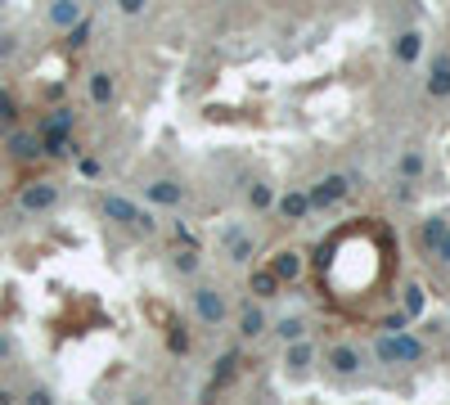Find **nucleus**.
Returning <instances> with one entry per match:
<instances>
[{
  "instance_id": "f257e3e1",
  "label": "nucleus",
  "mask_w": 450,
  "mask_h": 405,
  "mask_svg": "<svg viewBox=\"0 0 450 405\" xmlns=\"http://www.w3.org/2000/svg\"><path fill=\"white\" fill-rule=\"evenodd\" d=\"M374 356H379V365H419L428 356V347L410 329H401V334H383L374 342Z\"/></svg>"
},
{
  "instance_id": "f03ea898",
  "label": "nucleus",
  "mask_w": 450,
  "mask_h": 405,
  "mask_svg": "<svg viewBox=\"0 0 450 405\" xmlns=\"http://www.w3.org/2000/svg\"><path fill=\"white\" fill-rule=\"evenodd\" d=\"M104 216L113 221V225H126V230H144V235H153V230H158L153 212H144L140 203L122 199V194H104Z\"/></svg>"
},
{
  "instance_id": "7ed1b4c3",
  "label": "nucleus",
  "mask_w": 450,
  "mask_h": 405,
  "mask_svg": "<svg viewBox=\"0 0 450 405\" xmlns=\"http://www.w3.org/2000/svg\"><path fill=\"white\" fill-rule=\"evenodd\" d=\"M347 194H351V176L347 171H329L307 189V203H311V212H324V207H338Z\"/></svg>"
},
{
  "instance_id": "20e7f679",
  "label": "nucleus",
  "mask_w": 450,
  "mask_h": 405,
  "mask_svg": "<svg viewBox=\"0 0 450 405\" xmlns=\"http://www.w3.org/2000/svg\"><path fill=\"white\" fill-rule=\"evenodd\" d=\"M189 298H194V315H199V324H208V329H221V324H225L230 302H225V293H221V288L199 284V288L189 293Z\"/></svg>"
},
{
  "instance_id": "39448f33",
  "label": "nucleus",
  "mask_w": 450,
  "mask_h": 405,
  "mask_svg": "<svg viewBox=\"0 0 450 405\" xmlns=\"http://www.w3.org/2000/svg\"><path fill=\"white\" fill-rule=\"evenodd\" d=\"M18 207H23L28 216L50 212V207H59V185H54V180H32V185H23Z\"/></svg>"
},
{
  "instance_id": "423d86ee",
  "label": "nucleus",
  "mask_w": 450,
  "mask_h": 405,
  "mask_svg": "<svg viewBox=\"0 0 450 405\" xmlns=\"http://www.w3.org/2000/svg\"><path fill=\"white\" fill-rule=\"evenodd\" d=\"M144 199H149L153 207H180V203H185L189 199V189L185 185H180V180H149V185H144Z\"/></svg>"
},
{
  "instance_id": "0eeeda50",
  "label": "nucleus",
  "mask_w": 450,
  "mask_h": 405,
  "mask_svg": "<svg viewBox=\"0 0 450 405\" xmlns=\"http://www.w3.org/2000/svg\"><path fill=\"white\" fill-rule=\"evenodd\" d=\"M271 270H275L279 284H297L302 270H307V257H302L297 248H279V252L271 257Z\"/></svg>"
},
{
  "instance_id": "6e6552de",
  "label": "nucleus",
  "mask_w": 450,
  "mask_h": 405,
  "mask_svg": "<svg viewBox=\"0 0 450 405\" xmlns=\"http://www.w3.org/2000/svg\"><path fill=\"white\" fill-rule=\"evenodd\" d=\"M324 365H329V370H333L338 378H351V374L360 370V351L351 347V342H338V347L324 351Z\"/></svg>"
},
{
  "instance_id": "1a4fd4ad",
  "label": "nucleus",
  "mask_w": 450,
  "mask_h": 405,
  "mask_svg": "<svg viewBox=\"0 0 450 405\" xmlns=\"http://www.w3.org/2000/svg\"><path fill=\"white\" fill-rule=\"evenodd\" d=\"M428 95L432 100H450V54L437 50L432 54V68H428Z\"/></svg>"
},
{
  "instance_id": "9d476101",
  "label": "nucleus",
  "mask_w": 450,
  "mask_h": 405,
  "mask_svg": "<svg viewBox=\"0 0 450 405\" xmlns=\"http://www.w3.org/2000/svg\"><path fill=\"white\" fill-rule=\"evenodd\" d=\"M45 18H50V28L68 32L77 18H86V5L81 0H50V9H45Z\"/></svg>"
},
{
  "instance_id": "9b49d317",
  "label": "nucleus",
  "mask_w": 450,
  "mask_h": 405,
  "mask_svg": "<svg viewBox=\"0 0 450 405\" xmlns=\"http://www.w3.org/2000/svg\"><path fill=\"white\" fill-rule=\"evenodd\" d=\"M266 329H271V315H266L261 306H252V302H248V306L239 311V338H243V342H257Z\"/></svg>"
},
{
  "instance_id": "f8f14e48",
  "label": "nucleus",
  "mask_w": 450,
  "mask_h": 405,
  "mask_svg": "<svg viewBox=\"0 0 450 405\" xmlns=\"http://www.w3.org/2000/svg\"><path fill=\"white\" fill-rule=\"evenodd\" d=\"M284 221H307L311 216V203H307V189H288V194H279V199L271 203Z\"/></svg>"
},
{
  "instance_id": "ddd939ff",
  "label": "nucleus",
  "mask_w": 450,
  "mask_h": 405,
  "mask_svg": "<svg viewBox=\"0 0 450 405\" xmlns=\"http://www.w3.org/2000/svg\"><path fill=\"white\" fill-rule=\"evenodd\" d=\"M5 149H9V158H18V163H32V158H41V135L36 131H14L5 140Z\"/></svg>"
},
{
  "instance_id": "4468645a",
  "label": "nucleus",
  "mask_w": 450,
  "mask_h": 405,
  "mask_svg": "<svg viewBox=\"0 0 450 405\" xmlns=\"http://www.w3.org/2000/svg\"><path fill=\"white\" fill-rule=\"evenodd\" d=\"M392 54H396V64H419V59H423V32L419 28L401 32L392 41Z\"/></svg>"
},
{
  "instance_id": "2eb2a0df",
  "label": "nucleus",
  "mask_w": 450,
  "mask_h": 405,
  "mask_svg": "<svg viewBox=\"0 0 450 405\" xmlns=\"http://www.w3.org/2000/svg\"><path fill=\"white\" fill-rule=\"evenodd\" d=\"M311 360H315V342H311V338L284 342V365H288L293 374H307V370H311Z\"/></svg>"
},
{
  "instance_id": "dca6fc26",
  "label": "nucleus",
  "mask_w": 450,
  "mask_h": 405,
  "mask_svg": "<svg viewBox=\"0 0 450 405\" xmlns=\"http://www.w3.org/2000/svg\"><path fill=\"white\" fill-rule=\"evenodd\" d=\"M113 95H117L113 72L95 68V72H90V104H95V108H108V104H113Z\"/></svg>"
},
{
  "instance_id": "f3484780",
  "label": "nucleus",
  "mask_w": 450,
  "mask_h": 405,
  "mask_svg": "<svg viewBox=\"0 0 450 405\" xmlns=\"http://www.w3.org/2000/svg\"><path fill=\"white\" fill-rule=\"evenodd\" d=\"M41 153H45V158H72V153H77L72 131H45V135H41Z\"/></svg>"
},
{
  "instance_id": "a211bd4d",
  "label": "nucleus",
  "mask_w": 450,
  "mask_h": 405,
  "mask_svg": "<svg viewBox=\"0 0 450 405\" xmlns=\"http://www.w3.org/2000/svg\"><path fill=\"white\" fill-rule=\"evenodd\" d=\"M235 370H239V347H230V351H221V360L212 365V387H225L230 378H235Z\"/></svg>"
},
{
  "instance_id": "6ab92c4d",
  "label": "nucleus",
  "mask_w": 450,
  "mask_h": 405,
  "mask_svg": "<svg viewBox=\"0 0 450 405\" xmlns=\"http://www.w3.org/2000/svg\"><path fill=\"white\" fill-rule=\"evenodd\" d=\"M423 306H428V293H423V284H405V293H401V311H405L410 320H419Z\"/></svg>"
},
{
  "instance_id": "aec40b11",
  "label": "nucleus",
  "mask_w": 450,
  "mask_h": 405,
  "mask_svg": "<svg viewBox=\"0 0 450 405\" xmlns=\"http://www.w3.org/2000/svg\"><path fill=\"white\" fill-rule=\"evenodd\" d=\"M72 122H77L72 108H50V117L36 122V135H45V131H72Z\"/></svg>"
},
{
  "instance_id": "412c9836",
  "label": "nucleus",
  "mask_w": 450,
  "mask_h": 405,
  "mask_svg": "<svg viewBox=\"0 0 450 405\" xmlns=\"http://www.w3.org/2000/svg\"><path fill=\"white\" fill-rule=\"evenodd\" d=\"M275 338H279V342L307 338V320H302V315H284V320H275Z\"/></svg>"
},
{
  "instance_id": "4be33fe9",
  "label": "nucleus",
  "mask_w": 450,
  "mask_h": 405,
  "mask_svg": "<svg viewBox=\"0 0 450 405\" xmlns=\"http://www.w3.org/2000/svg\"><path fill=\"white\" fill-rule=\"evenodd\" d=\"M225 243H230V262H235V266H248L252 252H257V243H252L248 235H235V239H225Z\"/></svg>"
},
{
  "instance_id": "5701e85b",
  "label": "nucleus",
  "mask_w": 450,
  "mask_h": 405,
  "mask_svg": "<svg viewBox=\"0 0 450 405\" xmlns=\"http://www.w3.org/2000/svg\"><path fill=\"white\" fill-rule=\"evenodd\" d=\"M396 171H401L405 180H419V176H423V153H419V149H405V153L396 158Z\"/></svg>"
},
{
  "instance_id": "b1692460",
  "label": "nucleus",
  "mask_w": 450,
  "mask_h": 405,
  "mask_svg": "<svg viewBox=\"0 0 450 405\" xmlns=\"http://www.w3.org/2000/svg\"><path fill=\"white\" fill-rule=\"evenodd\" d=\"M252 293H257V298H275V293H279V279H275L271 266H266V270H252Z\"/></svg>"
},
{
  "instance_id": "393cba45",
  "label": "nucleus",
  "mask_w": 450,
  "mask_h": 405,
  "mask_svg": "<svg viewBox=\"0 0 450 405\" xmlns=\"http://www.w3.org/2000/svg\"><path fill=\"white\" fill-rule=\"evenodd\" d=\"M446 230H450V225H446V216H428V221H423V230H419V239H423V248H432V243H437V239H442V235H446Z\"/></svg>"
},
{
  "instance_id": "a878e982",
  "label": "nucleus",
  "mask_w": 450,
  "mask_h": 405,
  "mask_svg": "<svg viewBox=\"0 0 450 405\" xmlns=\"http://www.w3.org/2000/svg\"><path fill=\"white\" fill-rule=\"evenodd\" d=\"M172 266H176V275H194L199 270V248H176Z\"/></svg>"
},
{
  "instance_id": "bb28decb",
  "label": "nucleus",
  "mask_w": 450,
  "mask_h": 405,
  "mask_svg": "<svg viewBox=\"0 0 450 405\" xmlns=\"http://www.w3.org/2000/svg\"><path fill=\"white\" fill-rule=\"evenodd\" d=\"M248 203L257 207V212H271V203H275V194H271V185H252V189H248Z\"/></svg>"
},
{
  "instance_id": "cd10ccee",
  "label": "nucleus",
  "mask_w": 450,
  "mask_h": 405,
  "mask_svg": "<svg viewBox=\"0 0 450 405\" xmlns=\"http://www.w3.org/2000/svg\"><path fill=\"white\" fill-rule=\"evenodd\" d=\"M86 36H90V23H86V18H77V23L68 28V41H72V45H86Z\"/></svg>"
},
{
  "instance_id": "c85d7f7f",
  "label": "nucleus",
  "mask_w": 450,
  "mask_h": 405,
  "mask_svg": "<svg viewBox=\"0 0 450 405\" xmlns=\"http://www.w3.org/2000/svg\"><path fill=\"white\" fill-rule=\"evenodd\" d=\"M383 329H387V334H401V329H410V315H405V311H392V315L383 320Z\"/></svg>"
},
{
  "instance_id": "c756f323",
  "label": "nucleus",
  "mask_w": 450,
  "mask_h": 405,
  "mask_svg": "<svg viewBox=\"0 0 450 405\" xmlns=\"http://www.w3.org/2000/svg\"><path fill=\"white\" fill-rule=\"evenodd\" d=\"M432 257H437V262H442V266H450V230H446V235L432 243Z\"/></svg>"
},
{
  "instance_id": "7c9ffc66",
  "label": "nucleus",
  "mask_w": 450,
  "mask_h": 405,
  "mask_svg": "<svg viewBox=\"0 0 450 405\" xmlns=\"http://www.w3.org/2000/svg\"><path fill=\"white\" fill-rule=\"evenodd\" d=\"M396 203H415V180H396Z\"/></svg>"
},
{
  "instance_id": "2f4dec72",
  "label": "nucleus",
  "mask_w": 450,
  "mask_h": 405,
  "mask_svg": "<svg viewBox=\"0 0 450 405\" xmlns=\"http://www.w3.org/2000/svg\"><path fill=\"white\" fill-rule=\"evenodd\" d=\"M18 54V36H0V64Z\"/></svg>"
},
{
  "instance_id": "473e14b6",
  "label": "nucleus",
  "mask_w": 450,
  "mask_h": 405,
  "mask_svg": "<svg viewBox=\"0 0 450 405\" xmlns=\"http://www.w3.org/2000/svg\"><path fill=\"white\" fill-rule=\"evenodd\" d=\"M167 347H172V351H180V356H185V351H189V334H185V329H180V334H172V338H167Z\"/></svg>"
},
{
  "instance_id": "72a5a7b5",
  "label": "nucleus",
  "mask_w": 450,
  "mask_h": 405,
  "mask_svg": "<svg viewBox=\"0 0 450 405\" xmlns=\"http://www.w3.org/2000/svg\"><path fill=\"white\" fill-rule=\"evenodd\" d=\"M28 401H32V405H50V401H54V392H50V387H32V392H28Z\"/></svg>"
},
{
  "instance_id": "f704fd0d",
  "label": "nucleus",
  "mask_w": 450,
  "mask_h": 405,
  "mask_svg": "<svg viewBox=\"0 0 450 405\" xmlns=\"http://www.w3.org/2000/svg\"><path fill=\"white\" fill-rule=\"evenodd\" d=\"M0 122H14V95L0 90Z\"/></svg>"
},
{
  "instance_id": "c9c22d12",
  "label": "nucleus",
  "mask_w": 450,
  "mask_h": 405,
  "mask_svg": "<svg viewBox=\"0 0 450 405\" xmlns=\"http://www.w3.org/2000/svg\"><path fill=\"white\" fill-rule=\"evenodd\" d=\"M117 9H122L126 18H136V14H144V0H117Z\"/></svg>"
},
{
  "instance_id": "e433bc0d",
  "label": "nucleus",
  "mask_w": 450,
  "mask_h": 405,
  "mask_svg": "<svg viewBox=\"0 0 450 405\" xmlns=\"http://www.w3.org/2000/svg\"><path fill=\"white\" fill-rule=\"evenodd\" d=\"M77 171H81L86 180H95V176H100V163H95V158H81V163H77Z\"/></svg>"
},
{
  "instance_id": "4c0bfd02",
  "label": "nucleus",
  "mask_w": 450,
  "mask_h": 405,
  "mask_svg": "<svg viewBox=\"0 0 450 405\" xmlns=\"http://www.w3.org/2000/svg\"><path fill=\"white\" fill-rule=\"evenodd\" d=\"M9 356H14V338L0 334V360H9Z\"/></svg>"
}]
</instances>
